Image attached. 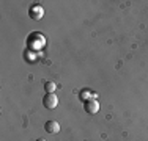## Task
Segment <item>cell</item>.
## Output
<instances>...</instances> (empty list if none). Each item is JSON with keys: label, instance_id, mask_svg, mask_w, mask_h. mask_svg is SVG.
<instances>
[{"label": "cell", "instance_id": "6da1fadb", "mask_svg": "<svg viewBox=\"0 0 148 141\" xmlns=\"http://www.w3.org/2000/svg\"><path fill=\"white\" fill-rule=\"evenodd\" d=\"M43 105L46 108H55L58 105V97L54 93H46V96L43 97Z\"/></svg>", "mask_w": 148, "mask_h": 141}, {"label": "cell", "instance_id": "7a4b0ae2", "mask_svg": "<svg viewBox=\"0 0 148 141\" xmlns=\"http://www.w3.org/2000/svg\"><path fill=\"white\" fill-rule=\"evenodd\" d=\"M84 107H85V111L88 113V115H96V113L99 111V104H98L96 99H90V100H87L85 104H84Z\"/></svg>", "mask_w": 148, "mask_h": 141}, {"label": "cell", "instance_id": "3957f363", "mask_svg": "<svg viewBox=\"0 0 148 141\" xmlns=\"http://www.w3.org/2000/svg\"><path fill=\"white\" fill-rule=\"evenodd\" d=\"M29 14H30V17H32V19H35V20H40L41 17H43L44 11H43V8H41L40 5H33V6L30 8Z\"/></svg>", "mask_w": 148, "mask_h": 141}, {"label": "cell", "instance_id": "277c9868", "mask_svg": "<svg viewBox=\"0 0 148 141\" xmlns=\"http://www.w3.org/2000/svg\"><path fill=\"white\" fill-rule=\"evenodd\" d=\"M44 130L49 133H58L60 132V124L57 121H47L44 124Z\"/></svg>", "mask_w": 148, "mask_h": 141}, {"label": "cell", "instance_id": "5b68a950", "mask_svg": "<svg viewBox=\"0 0 148 141\" xmlns=\"http://www.w3.org/2000/svg\"><path fill=\"white\" fill-rule=\"evenodd\" d=\"M55 88H57V85H55L54 82H46V83H44V89H46V93H54Z\"/></svg>", "mask_w": 148, "mask_h": 141}, {"label": "cell", "instance_id": "8992f818", "mask_svg": "<svg viewBox=\"0 0 148 141\" xmlns=\"http://www.w3.org/2000/svg\"><path fill=\"white\" fill-rule=\"evenodd\" d=\"M90 97V93H88V89H84L82 93H80V99H82L84 102H87V99Z\"/></svg>", "mask_w": 148, "mask_h": 141}, {"label": "cell", "instance_id": "52a82bcc", "mask_svg": "<svg viewBox=\"0 0 148 141\" xmlns=\"http://www.w3.org/2000/svg\"><path fill=\"white\" fill-rule=\"evenodd\" d=\"M36 141H46V140H44V138H38Z\"/></svg>", "mask_w": 148, "mask_h": 141}]
</instances>
